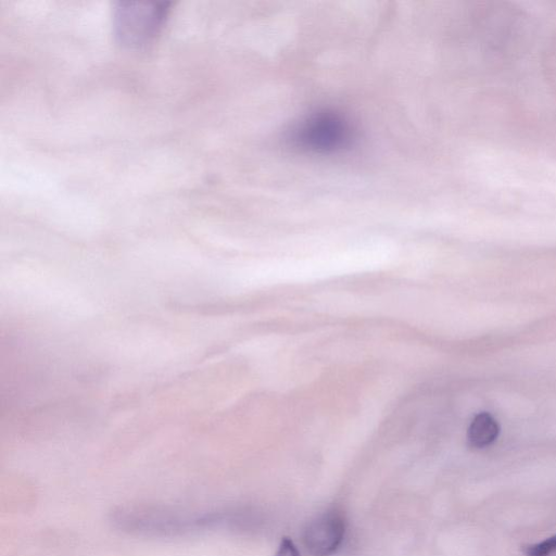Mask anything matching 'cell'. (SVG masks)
Here are the masks:
<instances>
[{
  "instance_id": "1",
  "label": "cell",
  "mask_w": 556,
  "mask_h": 556,
  "mask_svg": "<svg viewBox=\"0 0 556 556\" xmlns=\"http://www.w3.org/2000/svg\"><path fill=\"white\" fill-rule=\"evenodd\" d=\"M110 523L120 532L145 538L171 539L207 532H234L235 509L186 510L125 505L112 510Z\"/></svg>"
},
{
  "instance_id": "2",
  "label": "cell",
  "mask_w": 556,
  "mask_h": 556,
  "mask_svg": "<svg viewBox=\"0 0 556 556\" xmlns=\"http://www.w3.org/2000/svg\"><path fill=\"white\" fill-rule=\"evenodd\" d=\"M168 3H119L113 10V30L118 43L143 49L153 43L169 16Z\"/></svg>"
},
{
  "instance_id": "3",
  "label": "cell",
  "mask_w": 556,
  "mask_h": 556,
  "mask_svg": "<svg viewBox=\"0 0 556 556\" xmlns=\"http://www.w3.org/2000/svg\"><path fill=\"white\" fill-rule=\"evenodd\" d=\"M347 523L336 509L314 517L302 534L303 549L308 556H332L343 546Z\"/></svg>"
},
{
  "instance_id": "4",
  "label": "cell",
  "mask_w": 556,
  "mask_h": 556,
  "mask_svg": "<svg viewBox=\"0 0 556 556\" xmlns=\"http://www.w3.org/2000/svg\"><path fill=\"white\" fill-rule=\"evenodd\" d=\"M297 141L311 149L332 150L348 141L347 126L339 118L330 116L314 117L303 124L297 134Z\"/></svg>"
},
{
  "instance_id": "5",
  "label": "cell",
  "mask_w": 556,
  "mask_h": 556,
  "mask_svg": "<svg viewBox=\"0 0 556 556\" xmlns=\"http://www.w3.org/2000/svg\"><path fill=\"white\" fill-rule=\"evenodd\" d=\"M499 434L500 426L495 417L483 412L474 417L467 432V440L472 448L484 449L494 444Z\"/></svg>"
},
{
  "instance_id": "6",
  "label": "cell",
  "mask_w": 556,
  "mask_h": 556,
  "mask_svg": "<svg viewBox=\"0 0 556 556\" xmlns=\"http://www.w3.org/2000/svg\"><path fill=\"white\" fill-rule=\"evenodd\" d=\"M526 556H556V535L524 549Z\"/></svg>"
},
{
  "instance_id": "7",
  "label": "cell",
  "mask_w": 556,
  "mask_h": 556,
  "mask_svg": "<svg viewBox=\"0 0 556 556\" xmlns=\"http://www.w3.org/2000/svg\"><path fill=\"white\" fill-rule=\"evenodd\" d=\"M274 556H300V552L293 540L284 538Z\"/></svg>"
}]
</instances>
